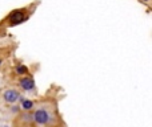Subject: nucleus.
I'll return each mask as SVG.
<instances>
[{
  "instance_id": "5",
  "label": "nucleus",
  "mask_w": 152,
  "mask_h": 127,
  "mask_svg": "<svg viewBox=\"0 0 152 127\" xmlns=\"http://www.w3.org/2000/svg\"><path fill=\"white\" fill-rule=\"evenodd\" d=\"M12 20L15 21V23H19V21L23 20V15H21V13H15V15L12 16Z\"/></svg>"
},
{
  "instance_id": "7",
  "label": "nucleus",
  "mask_w": 152,
  "mask_h": 127,
  "mask_svg": "<svg viewBox=\"0 0 152 127\" xmlns=\"http://www.w3.org/2000/svg\"><path fill=\"white\" fill-rule=\"evenodd\" d=\"M144 1H147V0H144Z\"/></svg>"
},
{
  "instance_id": "6",
  "label": "nucleus",
  "mask_w": 152,
  "mask_h": 127,
  "mask_svg": "<svg viewBox=\"0 0 152 127\" xmlns=\"http://www.w3.org/2000/svg\"><path fill=\"white\" fill-rule=\"evenodd\" d=\"M18 72L19 73H26L27 72V67L26 66H19L18 67Z\"/></svg>"
},
{
  "instance_id": "2",
  "label": "nucleus",
  "mask_w": 152,
  "mask_h": 127,
  "mask_svg": "<svg viewBox=\"0 0 152 127\" xmlns=\"http://www.w3.org/2000/svg\"><path fill=\"white\" fill-rule=\"evenodd\" d=\"M19 98V93L15 90H7L4 93V99L7 102H11V103H13V102H16Z\"/></svg>"
},
{
  "instance_id": "3",
  "label": "nucleus",
  "mask_w": 152,
  "mask_h": 127,
  "mask_svg": "<svg viewBox=\"0 0 152 127\" xmlns=\"http://www.w3.org/2000/svg\"><path fill=\"white\" fill-rule=\"evenodd\" d=\"M20 85L24 90H31V89L34 88V81H32L31 78H24V80L20 81Z\"/></svg>"
},
{
  "instance_id": "1",
  "label": "nucleus",
  "mask_w": 152,
  "mask_h": 127,
  "mask_svg": "<svg viewBox=\"0 0 152 127\" xmlns=\"http://www.w3.org/2000/svg\"><path fill=\"white\" fill-rule=\"evenodd\" d=\"M48 119H50V117H48V113L45 111V110H37V111L35 113V121H36L37 123L44 125V123L48 122Z\"/></svg>"
},
{
  "instance_id": "4",
  "label": "nucleus",
  "mask_w": 152,
  "mask_h": 127,
  "mask_svg": "<svg viewBox=\"0 0 152 127\" xmlns=\"http://www.w3.org/2000/svg\"><path fill=\"white\" fill-rule=\"evenodd\" d=\"M21 106H23V109L29 110L32 106H34V103H32L31 101H23V105H21Z\"/></svg>"
}]
</instances>
